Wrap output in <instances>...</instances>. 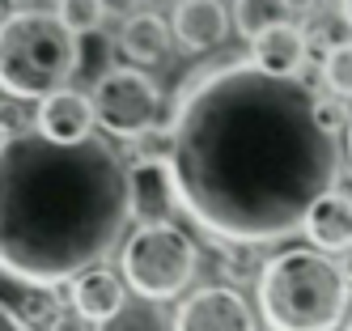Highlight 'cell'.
Here are the masks:
<instances>
[{
	"label": "cell",
	"mask_w": 352,
	"mask_h": 331,
	"mask_svg": "<svg viewBox=\"0 0 352 331\" xmlns=\"http://www.w3.org/2000/svg\"><path fill=\"white\" fill-rule=\"evenodd\" d=\"M340 268H344V276L352 280V250H344V264H340Z\"/></svg>",
	"instance_id": "28"
},
{
	"label": "cell",
	"mask_w": 352,
	"mask_h": 331,
	"mask_svg": "<svg viewBox=\"0 0 352 331\" xmlns=\"http://www.w3.org/2000/svg\"><path fill=\"white\" fill-rule=\"evenodd\" d=\"M306 51H310V34L297 21H280L259 39H250V60L276 76H297L306 64Z\"/></svg>",
	"instance_id": "10"
},
{
	"label": "cell",
	"mask_w": 352,
	"mask_h": 331,
	"mask_svg": "<svg viewBox=\"0 0 352 331\" xmlns=\"http://www.w3.org/2000/svg\"><path fill=\"white\" fill-rule=\"evenodd\" d=\"M60 21L68 25V30H77V34H94L98 25L107 21V5L102 0H60Z\"/></svg>",
	"instance_id": "18"
},
{
	"label": "cell",
	"mask_w": 352,
	"mask_h": 331,
	"mask_svg": "<svg viewBox=\"0 0 352 331\" xmlns=\"http://www.w3.org/2000/svg\"><path fill=\"white\" fill-rule=\"evenodd\" d=\"M285 5H289L293 17H314V13L322 9V0H285Z\"/></svg>",
	"instance_id": "24"
},
{
	"label": "cell",
	"mask_w": 352,
	"mask_h": 331,
	"mask_svg": "<svg viewBox=\"0 0 352 331\" xmlns=\"http://www.w3.org/2000/svg\"><path fill=\"white\" fill-rule=\"evenodd\" d=\"M174 331H255V310L234 285H208L179 306Z\"/></svg>",
	"instance_id": "7"
},
{
	"label": "cell",
	"mask_w": 352,
	"mask_h": 331,
	"mask_svg": "<svg viewBox=\"0 0 352 331\" xmlns=\"http://www.w3.org/2000/svg\"><path fill=\"white\" fill-rule=\"evenodd\" d=\"M348 331H352V319H348Z\"/></svg>",
	"instance_id": "30"
},
{
	"label": "cell",
	"mask_w": 352,
	"mask_h": 331,
	"mask_svg": "<svg viewBox=\"0 0 352 331\" xmlns=\"http://www.w3.org/2000/svg\"><path fill=\"white\" fill-rule=\"evenodd\" d=\"M348 30H352V25L344 21V13H322V9H318V25H314V43L322 47V56H327V51H331V47L348 43Z\"/></svg>",
	"instance_id": "21"
},
{
	"label": "cell",
	"mask_w": 352,
	"mask_h": 331,
	"mask_svg": "<svg viewBox=\"0 0 352 331\" xmlns=\"http://www.w3.org/2000/svg\"><path fill=\"white\" fill-rule=\"evenodd\" d=\"M94 115L98 127L119 140H136L144 132H153V123L162 119V89L148 72L140 68H111L98 76L94 85Z\"/></svg>",
	"instance_id": "6"
},
{
	"label": "cell",
	"mask_w": 352,
	"mask_h": 331,
	"mask_svg": "<svg viewBox=\"0 0 352 331\" xmlns=\"http://www.w3.org/2000/svg\"><path fill=\"white\" fill-rule=\"evenodd\" d=\"M306 238L327 255L352 250V195L348 191H327L314 204L306 217Z\"/></svg>",
	"instance_id": "12"
},
{
	"label": "cell",
	"mask_w": 352,
	"mask_h": 331,
	"mask_svg": "<svg viewBox=\"0 0 352 331\" xmlns=\"http://www.w3.org/2000/svg\"><path fill=\"white\" fill-rule=\"evenodd\" d=\"M174 209H179V191H174L166 153L162 158H136L132 162V217L140 225H157V221H170Z\"/></svg>",
	"instance_id": "8"
},
{
	"label": "cell",
	"mask_w": 352,
	"mask_h": 331,
	"mask_svg": "<svg viewBox=\"0 0 352 331\" xmlns=\"http://www.w3.org/2000/svg\"><path fill=\"white\" fill-rule=\"evenodd\" d=\"M170 30L174 25L162 13H132L123 17V30H119V51L136 64H153L170 51Z\"/></svg>",
	"instance_id": "14"
},
{
	"label": "cell",
	"mask_w": 352,
	"mask_h": 331,
	"mask_svg": "<svg viewBox=\"0 0 352 331\" xmlns=\"http://www.w3.org/2000/svg\"><path fill=\"white\" fill-rule=\"evenodd\" d=\"M255 255H259V246H221V276L230 280V285L250 280V276H255Z\"/></svg>",
	"instance_id": "20"
},
{
	"label": "cell",
	"mask_w": 352,
	"mask_h": 331,
	"mask_svg": "<svg viewBox=\"0 0 352 331\" xmlns=\"http://www.w3.org/2000/svg\"><path fill=\"white\" fill-rule=\"evenodd\" d=\"M81 72V34L60 13H9L0 30V85L9 98H52Z\"/></svg>",
	"instance_id": "4"
},
{
	"label": "cell",
	"mask_w": 352,
	"mask_h": 331,
	"mask_svg": "<svg viewBox=\"0 0 352 331\" xmlns=\"http://www.w3.org/2000/svg\"><path fill=\"white\" fill-rule=\"evenodd\" d=\"M0 331H30V323L21 319V314H13V310H5V319H0Z\"/></svg>",
	"instance_id": "26"
},
{
	"label": "cell",
	"mask_w": 352,
	"mask_h": 331,
	"mask_svg": "<svg viewBox=\"0 0 352 331\" xmlns=\"http://www.w3.org/2000/svg\"><path fill=\"white\" fill-rule=\"evenodd\" d=\"M297 76L230 60L183 85L166 132L179 209L221 246H272L306 229L340 183V136Z\"/></svg>",
	"instance_id": "1"
},
{
	"label": "cell",
	"mask_w": 352,
	"mask_h": 331,
	"mask_svg": "<svg viewBox=\"0 0 352 331\" xmlns=\"http://www.w3.org/2000/svg\"><path fill=\"white\" fill-rule=\"evenodd\" d=\"M0 264L9 280L56 289L102 268L132 217V162L89 136L60 145L5 132L0 153Z\"/></svg>",
	"instance_id": "2"
},
{
	"label": "cell",
	"mask_w": 352,
	"mask_h": 331,
	"mask_svg": "<svg viewBox=\"0 0 352 331\" xmlns=\"http://www.w3.org/2000/svg\"><path fill=\"white\" fill-rule=\"evenodd\" d=\"M107 13H119V17H132V9L140 5V0H102Z\"/></svg>",
	"instance_id": "25"
},
{
	"label": "cell",
	"mask_w": 352,
	"mask_h": 331,
	"mask_svg": "<svg viewBox=\"0 0 352 331\" xmlns=\"http://www.w3.org/2000/svg\"><path fill=\"white\" fill-rule=\"evenodd\" d=\"M267 331H336L348 314L352 280L318 246H293L263 264L255 280Z\"/></svg>",
	"instance_id": "3"
},
{
	"label": "cell",
	"mask_w": 352,
	"mask_h": 331,
	"mask_svg": "<svg viewBox=\"0 0 352 331\" xmlns=\"http://www.w3.org/2000/svg\"><path fill=\"white\" fill-rule=\"evenodd\" d=\"M344 136H348V158H352V123H348V132H344Z\"/></svg>",
	"instance_id": "29"
},
{
	"label": "cell",
	"mask_w": 352,
	"mask_h": 331,
	"mask_svg": "<svg viewBox=\"0 0 352 331\" xmlns=\"http://www.w3.org/2000/svg\"><path fill=\"white\" fill-rule=\"evenodd\" d=\"M34 123H38L43 136H52V140H60V145L89 140V136H94V123H98L94 98H89V94H77V89H60V94H52V98L38 102Z\"/></svg>",
	"instance_id": "9"
},
{
	"label": "cell",
	"mask_w": 352,
	"mask_h": 331,
	"mask_svg": "<svg viewBox=\"0 0 352 331\" xmlns=\"http://www.w3.org/2000/svg\"><path fill=\"white\" fill-rule=\"evenodd\" d=\"M174 34L187 51H212L230 34V13L221 0H179L174 9Z\"/></svg>",
	"instance_id": "11"
},
{
	"label": "cell",
	"mask_w": 352,
	"mask_h": 331,
	"mask_svg": "<svg viewBox=\"0 0 352 331\" xmlns=\"http://www.w3.org/2000/svg\"><path fill=\"white\" fill-rule=\"evenodd\" d=\"M98 331H174V319L166 314V306L153 297H136L128 301L119 314H111L107 323H98Z\"/></svg>",
	"instance_id": "15"
},
{
	"label": "cell",
	"mask_w": 352,
	"mask_h": 331,
	"mask_svg": "<svg viewBox=\"0 0 352 331\" xmlns=\"http://www.w3.org/2000/svg\"><path fill=\"white\" fill-rule=\"evenodd\" d=\"M119 272H123V280H128V289L136 297L170 301V297H179L191 285V276L199 272V250L174 221L140 225L119 255Z\"/></svg>",
	"instance_id": "5"
},
{
	"label": "cell",
	"mask_w": 352,
	"mask_h": 331,
	"mask_svg": "<svg viewBox=\"0 0 352 331\" xmlns=\"http://www.w3.org/2000/svg\"><path fill=\"white\" fill-rule=\"evenodd\" d=\"M47 331H89V319L72 306V310H56V319L47 323Z\"/></svg>",
	"instance_id": "23"
},
{
	"label": "cell",
	"mask_w": 352,
	"mask_h": 331,
	"mask_svg": "<svg viewBox=\"0 0 352 331\" xmlns=\"http://www.w3.org/2000/svg\"><path fill=\"white\" fill-rule=\"evenodd\" d=\"M289 5L285 0H234V30L242 39H259L263 30H272V25L289 21Z\"/></svg>",
	"instance_id": "16"
},
{
	"label": "cell",
	"mask_w": 352,
	"mask_h": 331,
	"mask_svg": "<svg viewBox=\"0 0 352 331\" xmlns=\"http://www.w3.org/2000/svg\"><path fill=\"white\" fill-rule=\"evenodd\" d=\"M322 81L336 98H352V39L322 56Z\"/></svg>",
	"instance_id": "17"
},
{
	"label": "cell",
	"mask_w": 352,
	"mask_h": 331,
	"mask_svg": "<svg viewBox=\"0 0 352 331\" xmlns=\"http://www.w3.org/2000/svg\"><path fill=\"white\" fill-rule=\"evenodd\" d=\"M21 285V280H17ZM26 289V297H9L5 301V310H13V314H21L26 323H52L56 319V301H52V289H43V285H21Z\"/></svg>",
	"instance_id": "19"
},
{
	"label": "cell",
	"mask_w": 352,
	"mask_h": 331,
	"mask_svg": "<svg viewBox=\"0 0 352 331\" xmlns=\"http://www.w3.org/2000/svg\"><path fill=\"white\" fill-rule=\"evenodd\" d=\"M314 115H318V123L327 127V132H336V136L348 132V123H352V115L344 111L340 98H318V102H314Z\"/></svg>",
	"instance_id": "22"
},
{
	"label": "cell",
	"mask_w": 352,
	"mask_h": 331,
	"mask_svg": "<svg viewBox=\"0 0 352 331\" xmlns=\"http://www.w3.org/2000/svg\"><path fill=\"white\" fill-rule=\"evenodd\" d=\"M340 13H344V21L352 25V0H340Z\"/></svg>",
	"instance_id": "27"
},
{
	"label": "cell",
	"mask_w": 352,
	"mask_h": 331,
	"mask_svg": "<svg viewBox=\"0 0 352 331\" xmlns=\"http://www.w3.org/2000/svg\"><path fill=\"white\" fill-rule=\"evenodd\" d=\"M72 306H77L89 323H107L111 314H119L123 306H128V293H123V272L89 268L85 276L72 280Z\"/></svg>",
	"instance_id": "13"
}]
</instances>
